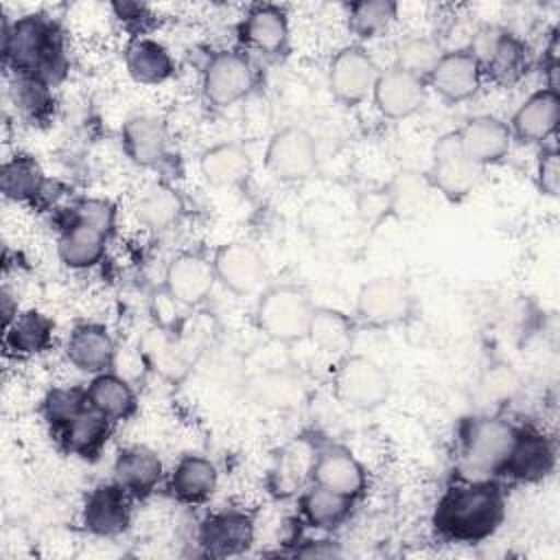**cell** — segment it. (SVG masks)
<instances>
[{"mask_svg":"<svg viewBox=\"0 0 560 560\" xmlns=\"http://www.w3.org/2000/svg\"><path fill=\"white\" fill-rule=\"evenodd\" d=\"M109 9L125 28L133 31V37H144V33L151 28L155 20L151 9L142 2H112Z\"/></svg>","mask_w":560,"mask_h":560,"instance_id":"ee69618b","label":"cell"},{"mask_svg":"<svg viewBox=\"0 0 560 560\" xmlns=\"http://www.w3.org/2000/svg\"><path fill=\"white\" fill-rule=\"evenodd\" d=\"M219 483V470L214 462L203 455L188 453L179 457L168 475V492L179 503H203L208 501Z\"/></svg>","mask_w":560,"mask_h":560,"instance_id":"4316f807","label":"cell"},{"mask_svg":"<svg viewBox=\"0 0 560 560\" xmlns=\"http://www.w3.org/2000/svg\"><path fill=\"white\" fill-rule=\"evenodd\" d=\"M63 354L77 370L94 376L114 370L116 343L103 324L81 322L68 332Z\"/></svg>","mask_w":560,"mask_h":560,"instance_id":"603a6c76","label":"cell"},{"mask_svg":"<svg viewBox=\"0 0 560 560\" xmlns=\"http://www.w3.org/2000/svg\"><path fill=\"white\" fill-rule=\"evenodd\" d=\"M427 88L429 85L424 79L392 66L381 70L372 90V101L381 116L389 120H402L422 109L427 101Z\"/></svg>","mask_w":560,"mask_h":560,"instance_id":"ffe728a7","label":"cell"},{"mask_svg":"<svg viewBox=\"0 0 560 560\" xmlns=\"http://www.w3.org/2000/svg\"><path fill=\"white\" fill-rule=\"evenodd\" d=\"M52 332H55V322L46 313L37 308L20 311L15 319L9 326H4L2 346H4V352L15 359L35 357L46 352L52 346Z\"/></svg>","mask_w":560,"mask_h":560,"instance_id":"f1b7e54d","label":"cell"},{"mask_svg":"<svg viewBox=\"0 0 560 560\" xmlns=\"http://www.w3.org/2000/svg\"><path fill=\"white\" fill-rule=\"evenodd\" d=\"M136 499L118 483L107 481L94 486L81 505V525L98 538H116L131 525V503Z\"/></svg>","mask_w":560,"mask_h":560,"instance_id":"4fadbf2b","label":"cell"},{"mask_svg":"<svg viewBox=\"0 0 560 560\" xmlns=\"http://www.w3.org/2000/svg\"><path fill=\"white\" fill-rule=\"evenodd\" d=\"M0 295H2L0 300H2V328H4V326H9L15 319V315L20 311H18V300L9 293V289H2Z\"/></svg>","mask_w":560,"mask_h":560,"instance_id":"7dc6e473","label":"cell"},{"mask_svg":"<svg viewBox=\"0 0 560 560\" xmlns=\"http://www.w3.org/2000/svg\"><path fill=\"white\" fill-rule=\"evenodd\" d=\"M90 407L85 387H52L42 398V418L46 420L50 433L66 427L70 420H74L79 413H83Z\"/></svg>","mask_w":560,"mask_h":560,"instance_id":"f35d334b","label":"cell"},{"mask_svg":"<svg viewBox=\"0 0 560 560\" xmlns=\"http://www.w3.org/2000/svg\"><path fill=\"white\" fill-rule=\"evenodd\" d=\"M295 556L332 558V556H341V549L332 540H304L302 547H295Z\"/></svg>","mask_w":560,"mask_h":560,"instance_id":"bcb514c9","label":"cell"},{"mask_svg":"<svg viewBox=\"0 0 560 560\" xmlns=\"http://www.w3.org/2000/svg\"><path fill=\"white\" fill-rule=\"evenodd\" d=\"M210 260L214 267L217 284L238 298L258 295L269 284L265 258L254 245L245 241H230L219 245Z\"/></svg>","mask_w":560,"mask_h":560,"instance_id":"7c38bea8","label":"cell"},{"mask_svg":"<svg viewBox=\"0 0 560 560\" xmlns=\"http://www.w3.org/2000/svg\"><path fill=\"white\" fill-rule=\"evenodd\" d=\"M184 212L182 195L168 182H153L136 201V219L147 230H166Z\"/></svg>","mask_w":560,"mask_h":560,"instance_id":"e575fe53","label":"cell"},{"mask_svg":"<svg viewBox=\"0 0 560 560\" xmlns=\"http://www.w3.org/2000/svg\"><path fill=\"white\" fill-rule=\"evenodd\" d=\"M424 175L431 188L444 195L448 201H462L472 192L479 179V166L468 160L457 133L446 131L433 142L431 164Z\"/></svg>","mask_w":560,"mask_h":560,"instance_id":"30bf717a","label":"cell"},{"mask_svg":"<svg viewBox=\"0 0 560 560\" xmlns=\"http://www.w3.org/2000/svg\"><path fill=\"white\" fill-rule=\"evenodd\" d=\"M381 74L374 57L361 44H348L335 52L328 66V90L343 107H357L372 96Z\"/></svg>","mask_w":560,"mask_h":560,"instance_id":"8fae6325","label":"cell"},{"mask_svg":"<svg viewBox=\"0 0 560 560\" xmlns=\"http://www.w3.org/2000/svg\"><path fill=\"white\" fill-rule=\"evenodd\" d=\"M442 52L444 50L440 48V44L433 37L411 35V37H405L396 44L394 66L427 81V77L435 68V63L440 61Z\"/></svg>","mask_w":560,"mask_h":560,"instance_id":"ab89813d","label":"cell"},{"mask_svg":"<svg viewBox=\"0 0 560 560\" xmlns=\"http://www.w3.org/2000/svg\"><path fill=\"white\" fill-rule=\"evenodd\" d=\"M112 420L98 413L96 409L88 407L83 413H79L74 420H70L66 427L52 433L59 448L66 455H74L85 462L98 459L103 453L109 435H112Z\"/></svg>","mask_w":560,"mask_h":560,"instance_id":"484cf974","label":"cell"},{"mask_svg":"<svg viewBox=\"0 0 560 560\" xmlns=\"http://www.w3.org/2000/svg\"><path fill=\"white\" fill-rule=\"evenodd\" d=\"M217 284L212 260L197 252H184L175 256L164 271L166 295L186 306L195 308L203 304Z\"/></svg>","mask_w":560,"mask_h":560,"instance_id":"ac0fdd59","label":"cell"},{"mask_svg":"<svg viewBox=\"0 0 560 560\" xmlns=\"http://www.w3.org/2000/svg\"><path fill=\"white\" fill-rule=\"evenodd\" d=\"M238 39L245 48L267 57H280L289 48V15L280 4H252L238 22Z\"/></svg>","mask_w":560,"mask_h":560,"instance_id":"44dd1931","label":"cell"},{"mask_svg":"<svg viewBox=\"0 0 560 560\" xmlns=\"http://www.w3.org/2000/svg\"><path fill=\"white\" fill-rule=\"evenodd\" d=\"M332 394L348 409L374 411L387 402L392 378L372 357L348 352L335 368Z\"/></svg>","mask_w":560,"mask_h":560,"instance_id":"8992f818","label":"cell"},{"mask_svg":"<svg viewBox=\"0 0 560 560\" xmlns=\"http://www.w3.org/2000/svg\"><path fill=\"white\" fill-rule=\"evenodd\" d=\"M431 184L424 173L418 171H400L385 186V214H394L398 219H411L420 214L429 201Z\"/></svg>","mask_w":560,"mask_h":560,"instance_id":"d590c367","label":"cell"},{"mask_svg":"<svg viewBox=\"0 0 560 560\" xmlns=\"http://www.w3.org/2000/svg\"><path fill=\"white\" fill-rule=\"evenodd\" d=\"M516 429L518 427L499 416L466 418L459 427L464 466L475 477H501Z\"/></svg>","mask_w":560,"mask_h":560,"instance_id":"277c9868","label":"cell"},{"mask_svg":"<svg viewBox=\"0 0 560 560\" xmlns=\"http://www.w3.org/2000/svg\"><path fill=\"white\" fill-rule=\"evenodd\" d=\"M416 308V295L402 278L376 276L359 287L352 317L365 328H392L411 322Z\"/></svg>","mask_w":560,"mask_h":560,"instance_id":"5b68a950","label":"cell"},{"mask_svg":"<svg viewBox=\"0 0 560 560\" xmlns=\"http://www.w3.org/2000/svg\"><path fill=\"white\" fill-rule=\"evenodd\" d=\"M265 166L278 182L295 184L311 179L319 166V151L313 133L300 125L278 129L267 142Z\"/></svg>","mask_w":560,"mask_h":560,"instance_id":"ba28073f","label":"cell"},{"mask_svg":"<svg viewBox=\"0 0 560 560\" xmlns=\"http://www.w3.org/2000/svg\"><path fill=\"white\" fill-rule=\"evenodd\" d=\"M116 217H118V210H116L114 201L103 199V197H81L70 208L61 210L59 225L83 223V225L98 230L101 234H105L109 238L116 230Z\"/></svg>","mask_w":560,"mask_h":560,"instance_id":"b9f144b4","label":"cell"},{"mask_svg":"<svg viewBox=\"0 0 560 560\" xmlns=\"http://www.w3.org/2000/svg\"><path fill=\"white\" fill-rule=\"evenodd\" d=\"M481 83L483 70L468 48L444 50L440 61L427 77V85L448 105L470 101L472 96H477Z\"/></svg>","mask_w":560,"mask_h":560,"instance_id":"e0dca14e","label":"cell"},{"mask_svg":"<svg viewBox=\"0 0 560 560\" xmlns=\"http://www.w3.org/2000/svg\"><path fill=\"white\" fill-rule=\"evenodd\" d=\"M470 55L479 61L483 77L499 85L516 83L529 68V48L516 35L499 26H481L470 44Z\"/></svg>","mask_w":560,"mask_h":560,"instance_id":"52a82bcc","label":"cell"},{"mask_svg":"<svg viewBox=\"0 0 560 560\" xmlns=\"http://www.w3.org/2000/svg\"><path fill=\"white\" fill-rule=\"evenodd\" d=\"M48 177L44 175L39 162L28 153H15L0 168V190L7 199L37 206Z\"/></svg>","mask_w":560,"mask_h":560,"instance_id":"836d02e7","label":"cell"},{"mask_svg":"<svg viewBox=\"0 0 560 560\" xmlns=\"http://www.w3.org/2000/svg\"><path fill=\"white\" fill-rule=\"evenodd\" d=\"M505 518V492L494 477L451 486L433 510V529L448 542L475 545L497 534Z\"/></svg>","mask_w":560,"mask_h":560,"instance_id":"6da1fadb","label":"cell"},{"mask_svg":"<svg viewBox=\"0 0 560 560\" xmlns=\"http://www.w3.org/2000/svg\"><path fill=\"white\" fill-rule=\"evenodd\" d=\"M107 236L98 230L83 223H63L59 228L57 256L59 260L74 271L96 267L107 249Z\"/></svg>","mask_w":560,"mask_h":560,"instance_id":"1f68e13d","label":"cell"},{"mask_svg":"<svg viewBox=\"0 0 560 560\" xmlns=\"http://www.w3.org/2000/svg\"><path fill=\"white\" fill-rule=\"evenodd\" d=\"M313 313L315 304L302 284H267L258 293L254 324L271 341L295 343L308 337Z\"/></svg>","mask_w":560,"mask_h":560,"instance_id":"3957f363","label":"cell"},{"mask_svg":"<svg viewBox=\"0 0 560 560\" xmlns=\"http://www.w3.org/2000/svg\"><path fill=\"white\" fill-rule=\"evenodd\" d=\"M125 68L136 83L158 85L175 74V61L168 48L151 37H131L125 46Z\"/></svg>","mask_w":560,"mask_h":560,"instance_id":"f546056e","label":"cell"},{"mask_svg":"<svg viewBox=\"0 0 560 560\" xmlns=\"http://www.w3.org/2000/svg\"><path fill=\"white\" fill-rule=\"evenodd\" d=\"M311 483L324 486L332 492H339L350 499L363 497L368 488V470L354 457V453L341 444H328L313 451L311 468H308Z\"/></svg>","mask_w":560,"mask_h":560,"instance_id":"5bb4252c","label":"cell"},{"mask_svg":"<svg viewBox=\"0 0 560 560\" xmlns=\"http://www.w3.org/2000/svg\"><path fill=\"white\" fill-rule=\"evenodd\" d=\"M352 505L354 499L332 492L317 483H311L298 499L300 521L319 532H330L339 527L350 516Z\"/></svg>","mask_w":560,"mask_h":560,"instance_id":"d6a6232c","label":"cell"},{"mask_svg":"<svg viewBox=\"0 0 560 560\" xmlns=\"http://www.w3.org/2000/svg\"><path fill=\"white\" fill-rule=\"evenodd\" d=\"M199 171L212 186L243 188L252 177V158L241 142L223 140L199 155Z\"/></svg>","mask_w":560,"mask_h":560,"instance_id":"83f0119b","label":"cell"},{"mask_svg":"<svg viewBox=\"0 0 560 560\" xmlns=\"http://www.w3.org/2000/svg\"><path fill=\"white\" fill-rule=\"evenodd\" d=\"M256 83V72L243 50H217L201 70V92L212 107H230L243 101Z\"/></svg>","mask_w":560,"mask_h":560,"instance_id":"9c48e42d","label":"cell"},{"mask_svg":"<svg viewBox=\"0 0 560 560\" xmlns=\"http://www.w3.org/2000/svg\"><path fill=\"white\" fill-rule=\"evenodd\" d=\"M85 392L90 407L109 418L112 422L129 420L138 411V398L131 383L114 370L94 374Z\"/></svg>","mask_w":560,"mask_h":560,"instance_id":"4dcf8cb0","label":"cell"},{"mask_svg":"<svg viewBox=\"0 0 560 560\" xmlns=\"http://www.w3.org/2000/svg\"><path fill=\"white\" fill-rule=\"evenodd\" d=\"M357 328L359 324L354 322V317L335 308L315 306L311 328H308V339L324 352H335L343 357L352 348Z\"/></svg>","mask_w":560,"mask_h":560,"instance_id":"8d00e7d4","label":"cell"},{"mask_svg":"<svg viewBox=\"0 0 560 560\" xmlns=\"http://www.w3.org/2000/svg\"><path fill=\"white\" fill-rule=\"evenodd\" d=\"M254 398L271 409H291L302 402L304 385L298 376L287 372L262 374L254 381Z\"/></svg>","mask_w":560,"mask_h":560,"instance_id":"60d3db41","label":"cell"},{"mask_svg":"<svg viewBox=\"0 0 560 560\" xmlns=\"http://www.w3.org/2000/svg\"><path fill=\"white\" fill-rule=\"evenodd\" d=\"M2 61L13 77L55 83L66 72L63 37L46 13H26L2 26Z\"/></svg>","mask_w":560,"mask_h":560,"instance_id":"7a4b0ae2","label":"cell"},{"mask_svg":"<svg viewBox=\"0 0 560 560\" xmlns=\"http://www.w3.org/2000/svg\"><path fill=\"white\" fill-rule=\"evenodd\" d=\"M556 470V446L551 438L532 427L516 429L512 451L505 459L501 477L518 483H540Z\"/></svg>","mask_w":560,"mask_h":560,"instance_id":"9a60e30c","label":"cell"},{"mask_svg":"<svg viewBox=\"0 0 560 560\" xmlns=\"http://www.w3.org/2000/svg\"><path fill=\"white\" fill-rule=\"evenodd\" d=\"M536 184L538 190L547 197H558L560 188V164H558V151L556 147H549L540 151L536 162Z\"/></svg>","mask_w":560,"mask_h":560,"instance_id":"f6af8a7d","label":"cell"},{"mask_svg":"<svg viewBox=\"0 0 560 560\" xmlns=\"http://www.w3.org/2000/svg\"><path fill=\"white\" fill-rule=\"evenodd\" d=\"M112 472L114 481H118L133 499H147L160 486L164 466L153 448L144 444H131L118 451Z\"/></svg>","mask_w":560,"mask_h":560,"instance_id":"d4e9b609","label":"cell"},{"mask_svg":"<svg viewBox=\"0 0 560 560\" xmlns=\"http://www.w3.org/2000/svg\"><path fill=\"white\" fill-rule=\"evenodd\" d=\"M346 9L348 31L359 42H370L381 37L398 18V4L394 0H361L350 2Z\"/></svg>","mask_w":560,"mask_h":560,"instance_id":"74e56055","label":"cell"},{"mask_svg":"<svg viewBox=\"0 0 560 560\" xmlns=\"http://www.w3.org/2000/svg\"><path fill=\"white\" fill-rule=\"evenodd\" d=\"M254 518L243 510L210 512L197 529L199 547L212 558L245 553L254 545Z\"/></svg>","mask_w":560,"mask_h":560,"instance_id":"2e32d148","label":"cell"},{"mask_svg":"<svg viewBox=\"0 0 560 560\" xmlns=\"http://www.w3.org/2000/svg\"><path fill=\"white\" fill-rule=\"evenodd\" d=\"M11 96L15 107L28 120H46L52 112V92L50 83L35 77H13Z\"/></svg>","mask_w":560,"mask_h":560,"instance_id":"7bdbcfd3","label":"cell"},{"mask_svg":"<svg viewBox=\"0 0 560 560\" xmlns=\"http://www.w3.org/2000/svg\"><path fill=\"white\" fill-rule=\"evenodd\" d=\"M120 144L125 155L140 168L162 171L171 164L168 129L158 116H131L120 127Z\"/></svg>","mask_w":560,"mask_h":560,"instance_id":"d6986e66","label":"cell"},{"mask_svg":"<svg viewBox=\"0 0 560 560\" xmlns=\"http://www.w3.org/2000/svg\"><path fill=\"white\" fill-rule=\"evenodd\" d=\"M455 133L468 160L475 162L479 168L501 162L510 153L514 142L508 122L492 114L466 118V122Z\"/></svg>","mask_w":560,"mask_h":560,"instance_id":"7402d4cb","label":"cell"},{"mask_svg":"<svg viewBox=\"0 0 560 560\" xmlns=\"http://www.w3.org/2000/svg\"><path fill=\"white\" fill-rule=\"evenodd\" d=\"M558 118H560L558 92L542 88L529 94L518 105L508 127H510L512 140H518L523 144H542L553 136L558 127Z\"/></svg>","mask_w":560,"mask_h":560,"instance_id":"cb8c5ba5","label":"cell"}]
</instances>
